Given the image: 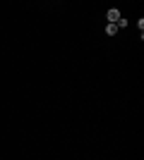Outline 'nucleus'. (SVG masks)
Here are the masks:
<instances>
[{
    "mask_svg": "<svg viewBox=\"0 0 144 160\" xmlns=\"http://www.w3.org/2000/svg\"><path fill=\"white\" fill-rule=\"evenodd\" d=\"M106 31H108V33H110V36H113V33H115V31H118V27H115V24H108V27H106Z\"/></svg>",
    "mask_w": 144,
    "mask_h": 160,
    "instance_id": "obj_2",
    "label": "nucleus"
},
{
    "mask_svg": "<svg viewBox=\"0 0 144 160\" xmlns=\"http://www.w3.org/2000/svg\"><path fill=\"white\" fill-rule=\"evenodd\" d=\"M108 19H110V24H118V19H120V12H118V10H108Z\"/></svg>",
    "mask_w": 144,
    "mask_h": 160,
    "instance_id": "obj_1",
    "label": "nucleus"
}]
</instances>
